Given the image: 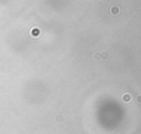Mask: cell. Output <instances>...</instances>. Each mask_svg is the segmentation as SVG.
Listing matches in <instances>:
<instances>
[{"label": "cell", "mask_w": 141, "mask_h": 134, "mask_svg": "<svg viewBox=\"0 0 141 134\" xmlns=\"http://www.w3.org/2000/svg\"><path fill=\"white\" fill-rule=\"evenodd\" d=\"M110 13H111L112 16H119V13H120V8L118 7V6H114L110 8Z\"/></svg>", "instance_id": "6da1fadb"}, {"label": "cell", "mask_w": 141, "mask_h": 134, "mask_svg": "<svg viewBox=\"0 0 141 134\" xmlns=\"http://www.w3.org/2000/svg\"><path fill=\"white\" fill-rule=\"evenodd\" d=\"M121 99H122L123 102L129 103V102H131V100H132V97H131L130 93L126 92V93H123V95H122V98H121Z\"/></svg>", "instance_id": "7a4b0ae2"}, {"label": "cell", "mask_w": 141, "mask_h": 134, "mask_svg": "<svg viewBox=\"0 0 141 134\" xmlns=\"http://www.w3.org/2000/svg\"><path fill=\"white\" fill-rule=\"evenodd\" d=\"M100 55H102V59H108L109 58V53H108V52H102Z\"/></svg>", "instance_id": "3957f363"}, {"label": "cell", "mask_w": 141, "mask_h": 134, "mask_svg": "<svg viewBox=\"0 0 141 134\" xmlns=\"http://www.w3.org/2000/svg\"><path fill=\"white\" fill-rule=\"evenodd\" d=\"M40 32H41V30H40L39 28H34L33 30H32V35H33V36H37L38 34L40 33Z\"/></svg>", "instance_id": "277c9868"}, {"label": "cell", "mask_w": 141, "mask_h": 134, "mask_svg": "<svg viewBox=\"0 0 141 134\" xmlns=\"http://www.w3.org/2000/svg\"><path fill=\"white\" fill-rule=\"evenodd\" d=\"M63 121H64V116H63L62 114H58V116H56V122H58V123H62Z\"/></svg>", "instance_id": "5b68a950"}, {"label": "cell", "mask_w": 141, "mask_h": 134, "mask_svg": "<svg viewBox=\"0 0 141 134\" xmlns=\"http://www.w3.org/2000/svg\"><path fill=\"white\" fill-rule=\"evenodd\" d=\"M94 59H96V61H102V55H100L99 52L94 54Z\"/></svg>", "instance_id": "8992f818"}, {"label": "cell", "mask_w": 141, "mask_h": 134, "mask_svg": "<svg viewBox=\"0 0 141 134\" xmlns=\"http://www.w3.org/2000/svg\"><path fill=\"white\" fill-rule=\"evenodd\" d=\"M137 102H138L139 104H141V95H139L138 97H137Z\"/></svg>", "instance_id": "52a82bcc"}]
</instances>
